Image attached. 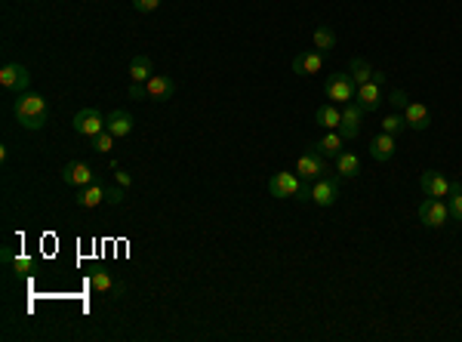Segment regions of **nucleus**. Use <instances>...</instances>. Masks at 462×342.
I'll return each instance as SVG.
<instances>
[{
	"instance_id": "1",
	"label": "nucleus",
	"mask_w": 462,
	"mask_h": 342,
	"mask_svg": "<svg viewBox=\"0 0 462 342\" xmlns=\"http://www.w3.org/2000/svg\"><path fill=\"white\" fill-rule=\"evenodd\" d=\"M12 114H16V121L22 123L25 130H43L46 121H50V108H46V99L31 93V90H25V93H19V99L12 102Z\"/></svg>"
},
{
	"instance_id": "2",
	"label": "nucleus",
	"mask_w": 462,
	"mask_h": 342,
	"mask_svg": "<svg viewBox=\"0 0 462 342\" xmlns=\"http://www.w3.org/2000/svg\"><path fill=\"white\" fill-rule=\"evenodd\" d=\"M419 222L425 228H444L450 222V207L441 197H428L419 203Z\"/></svg>"
},
{
	"instance_id": "3",
	"label": "nucleus",
	"mask_w": 462,
	"mask_h": 342,
	"mask_svg": "<svg viewBox=\"0 0 462 342\" xmlns=\"http://www.w3.org/2000/svg\"><path fill=\"white\" fill-rule=\"evenodd\" d=\"M354 93H358V83H354L352 74H333L327 81V87H323V96H327L330 102H339V105L354 102Z\"/></svg>"
},
{
	"instance_id": "4",
	"label": "nucleus",
	"mask_w": 462,
	"mask_h": 342,
	"mask_svg": "<svg viewBox=\"0 0 462 342\" xmlns=\"http://www.w3.org/2000/svg\"><path fill=\"white\" fill-rule=\"evenodd\" d=\"M105 117L99 108H81L74 114V121H71V127L77 130L81 136H87V139H96L99 133H105Z\"/></svg>"
},
{
	"instance_id": "5",
	"label": "nucleus",
	"mask_w": 462,
	"mask_h": 342,
	"mask_svg": "<svg viewBox=\"0 0 462 342\" xmlns=\"http://www.w3.org/2000/svg\"><path fill=\"white\" fill-rule=\"evenodd\" d=\"M0 87L3 90H10V93H25V90L31 87V74H28V68L25 65H19V62H6L3 68H0Z\"/></svg>"
},
{
	"instance_id": "6",
	"label": "nucleus",
	"mask_w": 462,
	"mask_h": 342,
	"mask_svg": "<svg viewBox=\"0 0 462 342\" xmlns=\"http://www.w3.org/2000/svg\"><path fill=\"white\" fill-rule=\"evenodd\" d=\"M296 176L305 182H314L321 179V176H327V161H323V154H318V151H305V154L296 161Z\"/></svg>"
},
{
	"instance_id": "7",
	"label": "nucleus",
	"mask_w": 462,
	"mask_h": 342,
	"mask_svg": "<svg viewBox=\"0 0 462 342\" xmlns=\"http://www.w3.org/2000/svg\"><path fill=\"white\" fill-rule=\"evenodd\" d=\"M312 201L318 207H333L339 201V179L336 176H321L312 182Z\"/></svg>"
},
{
	"instance_id": "8",
	"label": "nucleus",
	"mask_w": 462,
	"mask_h": 342,
	"mask_svg": "<svg viewBox=\"0 0 462 342\" xmlns=\"http://www.w3.org/2000/svg\"><path fill=\"white\" fill-rule=\"evenodd\" d=\"M62 182H65V185L83 188V185H92V182H99V179H96V173L90 170V163L68 161V163H65V170H62Z\"/></svg>"
},
{
	"instance_id": "9",
	"label": "nucleus",
	"mask_w": 462,
	"mask_h": 342,
	"mask_svg": "<svg viewBox=\"0 0 462 342\" xmlns=\"http://www.w3.org/2000/svg\"><path fill=\"white\" fill-rule=\"evenodd\" d=\"M361 121H364V108H361L358 102L342 105V123H339V136H342V139H358Z\"/></svg>"
},
{
	"instance_id": "10",
	"label": "nucleus",
	"mask_w": 462,
	"mask_h": 342,
	"mask_svg": "<svg viewBox=\"0 0 462 342\" xmlns=\"http://www.w3.org/2000/svg\"><path fill=\"white\" fill-rule=\"evenodd\" d=\"M453 185H456V182H450L444 173H434V170H425L419 179V188L425 197H447L453 192Z\"/></svg>"
},
{
	"instance_id": "11",
	"label": "nucleus",
	"mask_w": 462,
	"mask_h": 342,
	"mask_svg": "<svg viewBox=\"0 0 462 342\" xmlns=\"http://www.w3.org/2000/svg\"><path fill=\"white\" fill-rule=\"evenodd\" d=\"M299 188H302V179L296 173H274L272 179H268V194L272 197H296L299 194Z\"/></svg>"
},
{
	"instance_id": "12",
	"label": "nucleus",
	"mask_w": 462,
	"mask_h": 342,
	"mask_svg": "<svg viewBox=\"0 0 462 342\" xmlns=\"http://www.w3.org/2000/svg\"><path fill=\"white\" fill-rule=\"evenodd\" d=\"M173 93H176V83L167 74H151L145 81V99H151V102H167V99H173Z\"/></svg>"
},
{
	"instance_id": "13",
	"label": "nucleus",
	"mask_w": 462,
	"mask_h": 342,
	"mask_svg": "<svg viewBox=\"0 0 462 342\" xmlns=\"http://www.w3.org/2000/svg\"><path fill=\"white\" fill-rule=\"evenodd\" d=\"M105 130H108L114 139H123V136L133 133V114H130V111H123V108L111 111V114L105 117Z\"/></svg>"
},
{
	"instance_id": "14",
	"label": "nucleus",
	"mask_w": 462,
	"mask_h": 342,
	"mask_svg": "<svg viewBox=\"0 0 462 342\" xmlns=\"http://www.w3.org/2000/svg\"><path fill=\"white\" fill-rule=\"evenodd\" d=\"M404 121H407L410 130H416V133H422V130L432 127V114H428V108L422 102H407L404 105Z\"/></svg>"
},
{
	"instance_id": "15",
	"label": "nucleus",
	"mask_w": 462,
	"mask_h": 342,
	"mask_svg": "<svg viewBox=\"0 0 462 342\" xmlns=\"http://www.w3.org/2000/svg\"><path fill=\"white\" fill-rule=\"evenodd\" d=\"M354 102H358L364 111H376L382 105V83H376V81L361 83L358 93H354Z\"/></svg>"
},
{
	"instance_id": "16",
	"label": "nucleus",
	"mask_w": 462,
	"mask_h": 342,
	"mask_svg": "<svg viewBox=\"0 0 462 342\" xmlns=\"http://www.w3.org/2000/svg\"><path fill=\"white\" fill-rule=\"evenodd\" d=\"M323 68V52L321 50H308V52H299V56L293 59V71L302 77L308 74H318V71Z\"/></svg>"
},
{
	"instance_id": "17",
	"label": "nucleus",
	"mask_w": 462,
	"mask_h": 342,
	"mask_svg": "<svg viewBox=\"0 0 462 342\" xmlns=\"http://www.w3.org/2000/svg\"><path fill=\"white\" fill-rule=\"evenodd\" d=\"M394 151H398V145H394V136L392 133H379L370 139V154H373V161H392Z\"/></svg>"
},
{
	"instance_id": "18",
	"label": "nucleus",
	"mask_w": 462,
	"mask_h": 342,
	"mask_svg": "<svg viewBox=\"0 0 462 342\" xmlns=\"http://www.w3.org/2000/svg\"><path fill=\"white\" fill-rule=\"evenodd\" d=\"M74 203L83 210H92L99 207V203H105V185L102 182H92V185H83L81 192L74 194Z\"/></svg>"
},
{
	"instance_id": "19",
	"label": "nucleus",
	"mask_w": 462,
	"mask_h": 342,
	"mask_svg": "<svg viewBox=\"0 0 462 342\" xmlns=\"http://www.w3.org/2000/svg\"><path fill=\"white\" fill-rule=\"evenodd\" d=\"M130 81L133 83H145L151 74H154V62H151V56H145V52H139V56L130 59Z\"/></svg>"
},
{
	"instance_id": "20",
	"label": "nucleus",
	"mask_w": 462,
	"mask_h": 342,
	"mask_svg": "<svg viewBox=\"0 0 462 342\" xmlns=\"http://www.w3.org/2000/svg\"><path fill=\"white\" fill-rule=\"evenodd\" d=\"M314 123L323 130H339L342 123V108H336L333 102H323L318 105V111H314Z\"/></svg>"
},
{
	"instance_id": "21",
	"label": "nucleus",
	"mask_w": 462,
	"mask_h": 342,
	"mask_svg": "<svg viewBox=\"0 0 462 342\" xmlns=\"http://www.w3.org/2000/svg\"><path fill=\"white\" fill-rule=\"evenodd\" d=\"M336 173H339L342 179H354V176L361 173V157L354 154V151H339V154H336Z\"/></svg>"
},
{
	"instance_id": "22",
	"label": "nucleus",
	"mask_w": 462,
	"mask_h": 342,
	"mask_svg": "<svg viewBox=\"0 0 462 342\" xmlns=\"http://www.w3.org/2000/svg\"><path fill=\"white\" fill-rule=\"evenodd\" d=\"M342 136H339V130H330L327 136H321V139H314L312 142V148L318 151V154H323V157H336L342 151Z\"/></svg>"
},
{
	"instance_id": "23",
	"label": "nucleus",
	"mask_w": 462,
	"mask_h": 342,
	"mask_svg": "<svg viewBox=\"0 0 462 342\" xmlns=\"http://www.w3.org/2000/svg\"><path fill=\"white\" fill-rule=\"evenodd\" d=\"M336 43H339V37H336V31L330 25H318L314 28V50L330 52V50H336Z\"/></svg>"
},
{
	"instance_id": "24",
	"label": "nucleus",
	"mask_w": 462,
	"mask_h": 342,
	"mask_svg": "<svg viewBox=\"0 0 462 342\" xmlns=\"http://www.w3.org/2000/svg\"><path fill=\"white\" fill-rule=\"evenodd\" d=\"M348 74L354 77V83H367V81H373V68H370V62L367 59H352V68H348Z\"/></svg>"
},
{
	"instance_id": "25",
	"label": "nucleus",
	"mask_w": 462,
	"mask_h": 342,
	"mask_svg": "<svg viewBox=\"0 0 462 342\" xmlns=\"http://www.w3.org/2000/svg\"><path fill=\"white\" fill-rule=\"evenodd\" d=\"M379 127H382V133L398 136V133H404V130H407V121H404V114H385L379 121Z\"/></svg>"
},
{
	"instance_id": "26",
	"label": "nucleus",
	"mask_w": 462,
	"mask_h": 342,
	"mask_svg": "<svg viewBox=\"0 0 462 342\" xmlns=\"http://www.w3.org/2000/svg\"><path fill=\"white\" fill-rule=\"evenodd\" d=\"M90 287H92V290H99V293H108V290H117L114 278H111V274H108V272H92V274H90Z\"/></svg>"
},
{
	"instance_id": "27",
	"label": "nucleus",
	"mask_w": 462,
	"mask_h": 342,
	"mask_svg": "<svg viewBox=\"0 0 462 342\" xmlns=\"http://www.w3.org/2000/svg\"><path fill=\"white\" fill-rule=\"evenodd\" d=\"M453 197H450V219H456V222H462V185H453V192H450Z\"/></svg>"
},
{
	"instance_id": "28",
	"label": "nucleus",
	"mask_w": 462,
	"mask_h": 342,
	"mask_svg": "<svg viewBox=\"0 0 462 342\" xmlns=\"http://www.w3.org/2000/svg\"><path fill=\"white\" fill-rule=\"evenodd\" d=\"M12 272H16V274H28V272H34V259H31V256H25V253L12 256Z\"/></svg>"
},
{
	"instance_id": "29",
	"label": "nucleus",
	"mask_w": 462,
	"mask_h": 342,
	"mask_svg": "<svg viewBox=\"0 0 462 342\" xmlns=\"http://www.w3.org/2000/svg\"><path fill=\"white\" fill-rule=\"evenodd\" d=\"M114 142H117V139L108 133V130H105V133H99L96 139H92V148H96V151H102V154H108V151L114 148Z\"/></svg>"
},
{
	"instance_id": "30",
	"label": "nucleus",
	"mask_w": 462,
	"mask_h": 342,
	"mask_svg": "<svg viewBox=\"0 0 462 342\" xmlns=\"http://www.w3.org/2000/svg\"><path fill=\"white\" fill-rule=\"evenodd\" d=\"M111 173H114V182H117V185H121V188H130V185H133V176H130L123 167H117V163H111Z\"/></svg>"
},
{
	"instance_id": "31",
	"label": "nucleus",
	"mask_w": 462,
	"mask_h": 342,
	"mask_svg": "<svg viewBox=\"0 0 462 342\" xmlns=\"http://www.w3.org/2000/svg\"><path fill=\"white\" fill-rule=\"evenodd\" d=\"M105 203L121 207V203H123V188H105Z\"/></svg>"
},
{
	"instance_id": "32",
	"label": "nucleus",
	"mask_w": 462,
	"mask_h": 342,
	"mask_svg": "<svg viewBox=\"0 0 462 342\" xmlns=\"http://www.w3.org/2000/svg\"><path fill=\"white\" fill-rule=\"evenodd\" d=\"M161 6V0H133V10L136 12H154Z\"/></svg>"
},
{
	"instance_id": "33",
	"label": "nucleus",
	"mask_w": 462,
	"mask_h": 342,
	"mask_svg": "<svg viewBox=\"0 0 462 342\" xmlns=\"http://www.w3.org/2000/svg\"><path fill=\"white\" fill-rule=\"evenodd\" d=\"M388 102H392L394 108H401V111H404V105L410 102V99H407V93H404V90H394V93L388 96Z\"/></svg>"
},
{
	"instance_id": "34",
	"label": "nucleus",
	"mask_w": 462,
	"mask_h": 342,
	"mask_svg": "<svg viewBox=\"0 0 462 342\" xmlns=\"http://www.w3.org/2000/svg\"><path fill=\"white\" fill-rule=\"evenodd\" d=\"M130 99H145V83H130Z\"/></svg>"
},
{
	"instance_id": "35",
	"label": "nucleus",
	"mask_w": 462,
	"mask_h": 342,
	"mask_svg": "<svg viewBox=\"0 0 462 342\" xmlns=\"http://www.w3.org/2000/svg\"><path fill=\"white\" fill-rule=\"evenodd\" d=\"M12 256H16V253H12L10 247H3V250H0V262H3V265H12Z\"/></svg>"
},
{
	"instance_id": "36",
	"label": "nucleus",
	"mask_w": 462,
	"mask_h": 342,
	"mask_svg": "<svg viewBox=\"0 0 462 342\" xmlns=\"http://www.w3.org/2000/svg\"><path fill=\"white\" fill-rule=\"evenodd\" d=\"M373 81H376V83H382V87H385V81H388V77L382 74V71H373Z\"/></svg>"
}]
</instances>
